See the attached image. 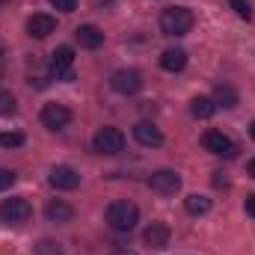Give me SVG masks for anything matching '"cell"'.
<instances>
[{"mask_svg":"<svg viewBox=\"0 0 255 255\" xmlns=\"http://www.w3.org/2000/svg\"><path fill=\"white\" fill-rule=\"evenodd\" d=\"M160 30L163 36H187L193 30V12L184 6H169L160 12Z\"/></svg>","mask_w":255,"mask_h":255,"instance_id":"cell-1","label":"cell"},{"mask_svg":"<svg viewBox=\"0 0 255 255\" xmlns=\"http://www.w3.org/2000/svg\"><path fill=\"white\" fill-rule=\"evenodd\" d=\"M139 223V208L133 205V202H113L110 208H107V226L113 229V232H130L133 226Z\"/></svg>","mask_w":255,"mask_h":255,"instance_id":"cell-2","label":"cell"},{"mask_svg":"<svg viewBox=\"0 0 255 255\" xmlns=\"http://www.w3.org/2000/svg\"><path fill=\"white\" fill-rule=\"evenodd\" d=\"M30 217H33V208H30V202H27L24 196H15V199L0 202V223H6V226H21V223H27Z\"/></svg>","mask_w":255,"mask_h":255,"instance_id":"cell-3","label":"cell"},{"mask_svg":"<svg viewBox=\"0 0 255 255\" xmlns=\"http://www.w3.org/2000/svg\"><path fill=\"white\" fill-rule=\"evenodd\" d=\"M92 148L98 154H119L125 148V133L119 128H98L92 136Z\"/></svg>","mask_w":255,"mask_h":255,"instance_id":"cell-4","label":"cell"},{"mask_svg":"<svg viewBox=\"0 0 255 255\" xmlns=\"http://www.w3.org/2000/svg\"><path fill=\"white\" fill-rule=\"evenodd\" d=\"M148 187L154 193H160V196H175L181 190V175L175 169H157V172L148 175Z\"/></svg>","mask_w":255,"mask_h":255,"instance_id":"cell-5","label":"cell"},{"mask_svg":"<svg viewBox=\"0 0 255 255\" xmlns=\"http://www.w3.org/2000/svg\"><path fill=\"white\" fill-rule=\"evenodd\" d=\"M110 86H113L119 95H133V92L142 89V74H139L136 68H119V71H113Z\"/></svg>","mask_w":255,"mask_h":255,"instance_id":"cell-6","label":"cell"},{"mask_svg":"<svg viewBox=\"0 0 255 255\" xmlns=\"http://www.w3.org/2000/svg\"><path fill=\"white\" fill-rule=\"evenodd\" d=\"M202 145H205V151H211V154H220V157H235V142L223 133V130H208L205 136H202Z\"/></svg>","mask_w":255,"mask_h":255,"instance_id":"cell-7","label":"cell"},{"mask_svg":"<svg viewBox=\"0 0 255 255\" xmlns=\"http://www.w3.org/2000/svg\"><path fill=\"white\" fill-rule=\"evenodd\" d=\"M71 65H74V48H57L54 54H51V74L54 77H63V80H74V74H71Z\"/></svg>","mask_w":255,"mask_h":255,"instance_id":"cell-8","label":"cell"},{"mask_svg":"<svg viewBox=\"0 0 255 255\" xmlns=\"http://www.w3.org/2000/svg\"><path fill=\"white\" fill-rule=\"evenodd\" d=\"M71 122V110L65 104H45L42 107V125L51 130H63Z\"/></svg>","mask_w":255,"mask_h":255,"instance_id":"cell-9","label":"cell"},{"mask_svg":"<svg viewBox=\"0 0 255 255\" xmlns=\"http://www.w3.org/2000/svg\"><path fill=\"white\" fill-rule=\"evenodd\" d=\"M48 181H51V187H57V190H74L77 184H80V175H77V169H71V166H54L51 169V175H48Z\"/></svg>","mask_w":255,"mask_h":255,"instance_id":"cell-10","label":"cell"},{"mask_svg":"<svg viewBox=\"0 0 255 255\" xmlns=\"http://www.w3.org/2000/svg\"><path fill=\"white\" fill-rule=\"evenodd\" d=\"M133 139H136L139 145H145V148H157V145H163V133H160V128H154L151 122H136V125H133Z\"/></svg>","mask_w":255,"mask_h":255,"instance_id":"cell-11","label":"cell"},{"mask_svg":"<svg viewBox=\"0 0 255 255\" xmlns=\"http://www.w3.org/2000/svg\"><path fill=\"white\" fill-rule=\"evenodd\" d=\"M74 39H77V45L86 48V51H95V48L104 45V33H101L95 24H80V27L74 30Z\"/></svg>","mask_w":255,"mask_h":255,"instance_id":"cell-12","label":"cell"},{"mask_svg":"<svg viewBox=\"0 0 255 255\" xmlns=\"http://www.w3.org/2000/svg\"><path fill=\"white\" fill-rule=\"evenodd\" d=\"M142 241H145L151 250H166V247H169V226H166V223H151V226L142 232Z\"/></svg>","mask_w":255,"mask_h":255,"instance_id":"cell-13","label":"cell"},{"mask_svg":"<svg viewBox=\"0 0 255 255\" xmlns=\"http://www.w3.org/2000/svg\"><path fill=\"white\" fill-rule=\"evenodd\" d=\"M45 217H48V223H71L74 220V208L68 202H63V199H51L45 205Z\"/></svg>","mask_w":255,"mask_h":255,"instance_id":"cell-14","label":"cell"},{"mask_svg":"<svg viewBox=\"0 0 255 255\" xmlns=\"http://www.w3.org/2000/svg\"><path fill=\"white\" fill-rule=\"evenodd\" d=\"M54 30H57V21H54L51 15H33V18L27 21V33H30L33 39H48Z\"/></svg>","mask_w":255,"mask_h":255,"instance_id":"cell-15","label":"cell"},{"mask_svg":"<svg viewBox=\"0 0 255 255\" xmlns=\"http://www.w3.org/2000/svg\"><path fill=\"white\" fill-rule=\"evenodd\" d=\"M184 65H187V51H181V48H166L160 54V68L163 71H184Z\"/></svg>","mask_w":255,"mask_h":255,"instance_id":"cell-16","label":"cell"},{"mask_svg":"<svg viewBox=\"0 0 255 255\" xmlns=\"http://www.w3.org/2000/svg\"><path fill=\"white\" fill-rule=\"evenodd\" d=\"M214 104H217V107H226V110L238 107V92H235V86L217 83V89H214Z\"/></svg>","mask_w":255,"mask_h":255,"instance_id":"cell-17","label":"cell"},{"mask_svg":"<svg viewBox=\"0 0 255 255\" xmlns=\"http://www.w3.org/2000/svg\"><path fill=\"white\" fill-rule=\"evenodd\" d=\"M190 113L196 119H211L214 113H217V104H214V98H205V95H196L190 101Z\"/></svg>","mask_w":255,"mask_h":255,"instance_id":"cell-18","label":"cell"},{"mask_svg":"<svg viewBox=\"0 0 255 255\" xmlns=\"http://www.w3.org/2000/svg\"><path fill=\"white\" fill-rule=\"evenodd\" d=\"M184 208H187V214H193V217H202V214L211 211V199L208 196H199V193H190L184 199Z\"/></svg>","mask_w":255,"mask_h":255,"instance_id":"cell-19","label":"cell"},{"mask_svg":"<svg viewBox=\"0 0 255 255\" xmlns=\"http://www.w3.org/2000/svg\"><path fill=\"white\" fill-rule=\"evenodd\" d=\"M24 145V133L18 130H0V148H18Z\"/></svg>","mask_w":255,"mask_h":255,"instance_id":"cell-20","label":"cell"},{"mask_svg":"<svg viewBox=\"0 0 255 255\" xmlns=\"http://www.w3.org/2000/svg\"><path fill=\"white\" fill-rule=\"evenodd\" d=\"M36 255H63V250H60V244L57 241H39L36 244Z\"/></svg>","mask_w":255,"mask_h":255,"instance_id":"cell-21","label":"cell"},{"mask_svg":"<svg viewBox=\"0 0 255 255\" xmlns=\"http://www.w3.org/2000/svg\"><path fill=\"white\" fill-rule=\"evenodd\" d=\"M229 3H232V9H235L244 21H253V6H250L247 0H229Z\"/></svg>","mask_w":255,"mask_h":255,"instance_id":"cell-22","label":"cell"},{"mask_svg":"<svg viewBox=\"0 0 255 255\" xmlns=\"http://www.w3.org/2000/svg\"><path fill=\"white\" fill-rule=\"evenodd\" d=\"M15 107H18V104H15V98H12L9 92H0V116H12V113H15Z\"/></svg>","mask_w":255,"mask_h":255,"instance_id":"cell-23","label":"cell"},{"mask_svg":"<svg viewBox=\"0 0 255 255\" xmlns=\"http://www.w3.org/2000/svg\"><path fill=\"white\" fill-rule=\"evenodd\" d=\"M15 184V172L12 169H0V190H9Z\"/></svg>","mask_w":255,"mask_h":255,"instance_id":"cell-24","label":"cell"},{"mask_svg":"<svg viewBox=\"0 0 255 255\" xmlns=\"http://www.w3.org/2000/svg\"><path fill=\"white\" fill-rule=\"evenodd\" d=\"M51 6L60 9V12H74L77 9V0H51Z\"/></svg>","mask_w":255,"mask_h":255,"instance_id":"cell-25","label":"cell"},{"mask_svg":"<svg viewBox=\"0 0 255 255\" xmlns=\"http://www.w3.org/2000/svg\"><path fill=\"white\" fill-rule=\"evenodd\" d=\"M244 208H247V214L255 220V196H247V202H244Z\"/></svg>","mask_w":255,"mask_h":255,"instance_id":"cell-26","label":"cell"},{"mask_svg":"<svg viewBox=\"0 0 255 255\" xmlns=\"http://www.w3.org/2000/svg\"><path fill=\"white\" fill-rule=\"evenodd\" d=\"M247 172H250V175H253V178H255V157H253V160H250V163H247Z\"/></svg>","mask_w":255,"mask_h":255,"instance_id":"cell-27","label":"cell"},{"mask_svg":"<svg viewBox=\"0 0 255 255\" xmlns=\"http://www.w3.org/2000/svg\"><path fill=\"white\" fill-rule=\"evenodd\" d=\"M250 136H253V139H255V122H253V125H250Z\"/></svg>","mask_w":255,"mask_h":255,"instance_id":"cell-28","label":"cell"},{"mask_svg":"<svg viewBox=\"0 0 255 255\" xmlns=\"http://www.w3.org/2000/svg\"><path fill=\"white\" fill-rule=\"evenodd\" d=\"M0 63H3V51H0Z\"/></svg>","mask_w":255,"mask_h":255,"instance_id":"cell-29","label":"cell"}]
</instances>
